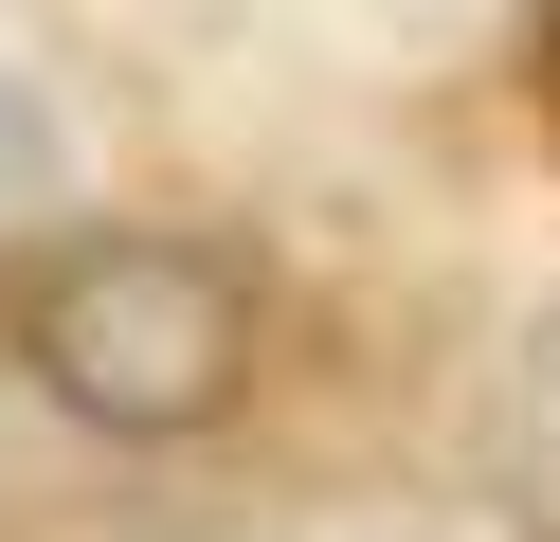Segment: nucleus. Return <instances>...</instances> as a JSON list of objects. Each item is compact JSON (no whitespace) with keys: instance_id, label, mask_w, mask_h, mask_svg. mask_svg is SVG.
<instances>
[{"instance_id":"obj_1","label":"nucleus","mask_w":560,"mask_h":542,"mask_svg":"<svg viewBox=\"0 0 560 542\" xmlns=\"http://www.w3.org/2000/svg\"><path fill=\"white\" fill-rule=\"evenodd\" d=\"M0 361H37L55 416L91 434H199L254 380V272L218 235H37L0 272Z\"/></svg>"},{"instance_id":"obj_3","label":"nucleus","mask_w":560,"mask_h":542,"mask_svg":"<svg viewBox=\"0 0 560 542\" xmlns=\"http://www.w3.org/2000/svg\"><path fill=\"white\" fill-rule=\"evenodd\" d=\"M37 181H55V108L0 72V199H37Z\"/></svg>"},{"instance_id":"obj_2","label":"nucleus","mask_w":560,"mask_h":542,"mask_svg":"<svg viewBox=\"0 0 560 542\" xmlns=\"http://www.w3.org/2000/svg\"><path fill=\"white\" fill-rule=\"evenodd\" d=\"M470 470H488V524H506V542H560V289L506 325V361H488Z\"/></svg>"},{"instance_id":"obj_4","label":"nucleus","mask_w":560,"mask_h":542,"mask_svg":"<svg viewBox=\"0 0 560 542\" xmlns=\"http://www.w3.org/2000/svg\"><path fill=\"white\" fill-rule=\"evenodd\" d=\"M542 36H560V0H542Z\"/></svg>"},{"instance_id":"obj_5","label":"nucleus","mask_w":560,"mask_h":542,"mask_svg":"<svg viewBox=\"0 0 560 542\" xmlns=\"http://www.w3.org/2000/svg\"><path fill=\"white\" fill-rule=\"evenodd\" d=\"M542 91H560V72H542Z\"/></svg>"}]
</instances>
